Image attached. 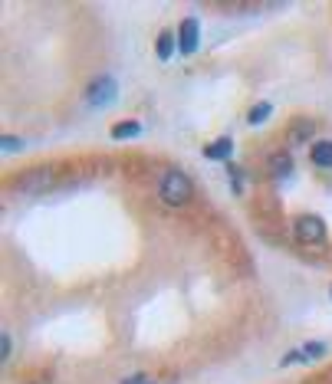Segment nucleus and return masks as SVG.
Returning <instances> with one entry per match:
<instances>
[{
  "mask_svg": "<svg viewBox=\"0 0 332 384\" xmlns=\"http://www.w3.org/2000/svg\"><path fill=\"white\" fill-rule=\"evenodd\" d=\"M270 112H273V106H270V102H260V106L254 108L250 115H247V122H250V125H260V122H263V118H267Z\"/></svg>",
  "mask_w": 332,
  "mask_h": 384,
  "instance_id": "11",
  "label": "nucleus"
},
{
  "mask_svg": "<svg viewBox=\"0 0 332 384\" xmlns=\"http://www.w3.org/2000/svg\"><path fill=\"white\" fill-rule=\"evenodd\" d=\"M310 135H312V125H310V122H300V125L293 128V138H296V141H306Z\"/></svg>",
  "mask_w": 332,
  "mask_h": 384,
  "instance_id": "12",
  "label": "nucleus"
},
{
  "mask_svg": "<svg viewBox=\"0 0 332 384\" xmlns=\"http://www.w3.org/2000/svg\"><path fill=\"white\" fill-rule=\"evenodd\" d=\"M303 352L310 355V358H322V355H326V345H322V341H312V345H306Z\"/></svg>",
  "mask_w": 332,
  "mask_h": 384,
  "instance_id": "14",
  "label": "nucleus"
},
{
  "mask_svg": "<svg viewBox=\"0 0 332 384\" xmlns=\"http://www.w3.org/2000/svg\"><path fill=\"white\" fill-rule=\"evenodd\" d=\"M122 384H151V381L148 378H141V374H132V378H125Z\"/></svg>",
  "mask_w": 332,
  "mask_h": 384,
  "instance_id": "15",
  "label": "nucleus"
},
{
  "mask_svg": "<svg viewBox=\"0 0 332 384\" xmlns=\"http://www.w3.org/2000/svg\"><path fill=\"white\" fill-rule=\"evenodd\" d=\"M293 230H296V236H300L303 243H322L326 240V224H322L319 217H312V213H303Z\"/></svg>",
  "mask_w": 332,
  "mask_h": 384,
  "instance_id": "4",
  "label": "nucleus"
},
{
  "mask_svg": "<svg viewBox=\"0 0 332 384\" xmlns=\"http://www.w3.org/2000/svg\"><path fill=\"white\" fill-rule=\"evenodd\" d=\"M141 131L139 122H118V125H112V138H135Z\"/></svg>",
  "mask_w": 332,
  "mask_h": 384,
  "instance_id": "9",
  "label": "nucleus"
},
{
  "mask_svg": "<svg viewBox=\"0 0 332 384\" xmlns=\"http://www.w3.org/2000/svg\"><path fill=\"white\" fill-rule=\"evenodd\" d=\"M312 164L316 168H332V141H316L312 145Z\"/></svg>",
  "mask_w": 332,
  "mask_h": 384,
  "instance_id": "6",
  "label": "nucleus"
},
{
  "mask_svg": "<svg viewBox=\"0 0 332 384\" xmlns=\"http://www.w3.org/2000/svg\"><path fill=\"white\" fill-rule=\"evenodd\" d=\"M158 191H161V201H168V204H172V207H181V204H188V201H191L194 187H191V178H188L184 171L172 168V171H168V174H165V178H161Z\"/></svg>",
  "mask_w": 332,
  "mask_h": 384,
  "instance_id": "1",
  "label": "nucleus"
},
{
  "mask_svg": "<svg viewBox=\"0 0 332 384\" xmlns=\"http://www.w3.org/2000/svg\"><path fill=\"white\" fill-rule=\"evenodd\" d=\"M270 171H273V178H289V171H293L289 155H273L270 158Z\"/></svg>",
  "mask_w": 332,
  "mask_h": 384,
  "instance_id": "8",
  "label": "nucleus"
},
{
  "mask_svg": "<svg viewBox=\"0 0 332 384\" xmlns=\"http://www.w3.org/2000/svg\"><path fill=\"white\" fill-rule=\"evenodd\" d=\"M230 148H234V141L221 138V141H214V145H207V148H204V155H207L211 161H224L227 155H230Z\"/></svg>",
  "mask_w": 332,
  "mask_h": 384,
  "instance_id": "7",
  "label": "nucleus"
},
{
  "mask_svg": "<svg viewBox=\"0 0 332 384\" xmlns=\"http://www.w3.org/2000/svg\"><path fill=\"white\" fill-rule=\"evenodd\" d=\"M53 168H40V171H30V174H20L17 178V187L23 194H40L46 187H53Z\"/></svg>",
  "mask_w": 332,
  "mask_h": 384,
  "instance_id": "3",
  "label": "nucleus"
},
{
  "mask_svg": "<svg viewBox=\"0 0 332 384\" xmlns=\"http://www.w3.org/2000/svg\"><path fill=\"white\" fill-rule=\"evenodd\" d=\"M172 53H174V36L168 30H161V36H158V56H161V59H168Z\"/></svg>",
  "mask_w": 332,
  "mask_h": 384,
  "instance_id": "10",
  "label": "nucleus"
},
{
  "mask_svg": "<svg viewBox=\"0 0 332 384\" xmlns=\"http://www.w3.org/2000/svg\"><path fill=\"white\" fill-rule=\"evenodd\" d=\"M198 40H201L198 20H194V17L181 20V36H178V46H181V53H194V50H198Z\"/></svg>",
  "mask_w": 332,
  "mask_h": 384,
  "instance_id": "5",
  "label": "nucleus"
},
{
  "mask_svg": "<svg viewBox=\"0 0 332 384\" xmlns=\"http://www.w3.org/2000/svg\"><path fill=\"white\" fill-rule=\"evenodd\" d=\"M13 148H20V141H17V138H4V151H13Z\"/></svg>",
  "mask_w": 332,
  "mask_h": 384,
  "instance_id": "16",
  "label": "nucleus"
},
{
  "mask_svg": "<svg viewBox=\"0 0 332 384\" xmlns=\"http://www.w3.org/2000/svg\"><path fill=\"white\" fill-rule=\"evenodd\" d=\"M116 92H118L116 79H112V76H99V79H92V83H89L86 99L92 102V106H109V102L116 99Z\"/></svg>",
  "mask_w": 332,
  "mask_h": 384,
  "instance_id": "2",
  "label": "nucleus"
},
{
  "mask_svg": "<svg viewBox=\"0 0 332 384\" xmlns=\"http://www.w3.org/2000/svg\"><path fill=\"white\" fill-rule=\"evenodd\" d=\"M0 341H4V352H0V358H4V364H7V362H11V348H13L11 332H4V335H0Z\"/></svg>",
  "mask_w": 332,
  "mask_h": 384,
  "instance_id": "13",
  "label": "nucleus"
}]
</instances>
